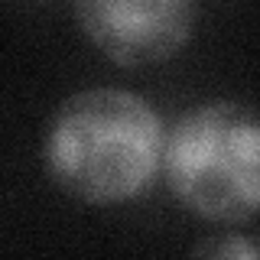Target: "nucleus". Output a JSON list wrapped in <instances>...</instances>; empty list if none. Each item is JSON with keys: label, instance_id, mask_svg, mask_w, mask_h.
<instances>
[{"label": "nucleus", "instance_id": "obj_1", "mask_svg": "<svg viewBox=\"0 0 260 260\" xmlns=\"http://www.w3.org/2000/svg\"><path fill=\"white\" fill-rule=\"evenodd\" d=\"M162 117L130 88L69 94L43 134V169L72 199L117 205L150 189L162 156Z\"/></svg>", "mask_w": 260, "mask_h": 260}, {"label": "nucleus", "instance_id": "obj_2", "mask_svg": "<svg viewBox=\"0 0 260 260\" xmlns=\"http://www.w3.org/2000/svg\"><path fill=\"white\" fill-rule=\"evenodd\" d=\"M260 130L247 101L195 104L162 137L169 192L205 221L244 224L260 208Z\"/></svg>", "mask_w": 260, "mask_h": 260}, {"label": "nucleus", "instance_id": "obj_3", "mask_svg": "<svg viewBox=\"0 0 260 260\" xmlns=\"http://www.w3.org/2000/svg\"><path fill=\"white\" fill-rule=\"evenodd\" d=\"M192 0H81L75 20L114 65L146 69L182 52L195 32Z\"/></svg>", "mask_w": 260, "mask_h": 260}, {"label": "nucleus", "instance_id": "obj_4", "mask_svg": "<svg viewBox=\"0 0 260 260\" xmlns=\"http://www.w3.org/2000/svg\"><path fill=\"white\" fill-rule=\"evenodd\" d=\"M192 260H257V244L247 234H211L202 238L192 250Z\"/></svg>", "mask_w": 260, "mask_h": 260}]
</instances>
